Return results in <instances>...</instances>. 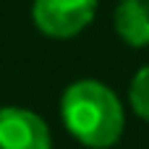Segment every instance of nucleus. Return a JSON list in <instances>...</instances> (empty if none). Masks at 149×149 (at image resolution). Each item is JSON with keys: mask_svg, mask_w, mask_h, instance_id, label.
Returning a JSON list of instances; mask_svg holds the SVG:
<instances>
[{"mask_svg": "<svg viewBox=\"0 0 149 149\" xmlns=\"http://www.w3.org/2000/svg\"><path fill=\"white\" fill-rule=\"evenodd\" d=\"M60 118L65 131L89 149L115 147L126 128L118 94L97 79H79L63 92Z\"/></svg>", "mask_w": 149, "mask_h": 149, "instance_id": "f257e3e1", "label": "nucleus"}, {"mask_svg": "<svg viewBox=\"0 0 149 149\" xmlns=\"http://www.w3.org/2000/svg\"><path fill=\"white\" fill-rule=\"evenodd\" d=\"M97 16V0H34L31 21L50 39L81 34Z\"/></svg>", "mask_w": 149, "mask_h": 149, "instance_id": "f03ea898", "label": "nucleus"}, {"mask_svg": "<svg viewBox=\"0 0 149 149\" xmlns=\"http://www.w3.org/2000/svg\"><path fill=\"white\" fill-rule=\"evenodd\" d=\"M0 149H52V136L37 113L0 107Z\"/></svg>", "mask_w": 149, "mask_h": 149, "instance_id": "7ed1b4c3", "label": "nucleus"}, {"mask_svg": "<svg viewBox=\"0 0 149 149\" xmlns=\"http://www.w3.org/2000/svg\"><path fill=\"white\" fill-rule=\"evenodd\" d=\"M113 26L128 47H149V0H120Z\"/></svg>", "mask_w": 149, "mask_h": 149, "instance_id": "20e7f679", "label": "nucleus"}, {"mask_svg": "<svg viewBox=\"0 0 149 149\" xmlns=\"http://www.w3.org/2000/svg\"><path fill=\"white\" fill-rule=\"evenodd\" d=\"M128 102L134 107V113L149 123V65L139 68L136 76L131 79V86H128Z\"/></svg>", "mask_w": 149, "mask_h": 149, "instance_id": "39448f33", "label": "nucleus"}]
</instances>
